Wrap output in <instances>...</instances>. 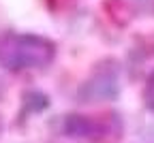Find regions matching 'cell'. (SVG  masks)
<instances>
[{
  "label": "cell",
  "mask_w": 154,
  "mask_h": 143,
  "mask_svg": "<svg viewBox=\"0 0 154 143\" xmlns=\"http://www.w3.org/2000/svg\"><path fill=\"white\" fill-rule=\"evenodd\" d=\"M64 130L71 137H88L94 130V124L84 115H69L64 120Z\"/></svg>",
  "instance_id": "3"
},
{
  "label": "cell",
  "mask_w": 154,
  "mask_h": 143,
  "mask_svg": "<svg viewBox=\"0 0 154 143\" xmlns=\"http://www.w3.org/2000/svg\"><path fill=\"white\" fill-rule=\"evenodd\" d=\"M146 103H148V107L154 111V73L150 75L148 86H146Z\"/></svg>",
  "instance_id": "4"
},
{
  "label": "cell",
  "mask_w": 154,
  "mask_h": 143,
  "mask_svg": "<svg viewBox=\"0 0 154 143\" xmlns=\"http://www.w3.org/2000/svg\"><path fill=\"white\" fill-rule=\"evenodd\" d=\"M0 96H2V81H0Z\"/></svg>",
  "instance_id": "5"
},
{
  "label": "cell",
  "mask_w": 154,
  "mask_h": 143,
  "mask_svg": "<svg viewBox=\"0 0 154 143\" xmlns=\"http://www.w3.org/2000/svg\"><path fill=\"white\" fill-rule=\"evenodd\" d=\"M118 96V75L109 68L96 71L86 84L79 88V98L86 103H99V100H111Z\"/></svg>",
  "instance_id": "2"
},
{
  "label": "cell",
  "mask_w": 154,
  "mask_h": 143,
  "mask_svg": "<svg viewBox=\"0 0 154 143\" xmlns=\"http://www.w3.org/2000/svg\"><path fill=\"white\" fill-rule=\"evenodd\" d=\"M56 56V45L36 34H9L0 38V64L9 71L41 68Z\"/></svg>",
  "instance_id": "1"
}]
</instances>
